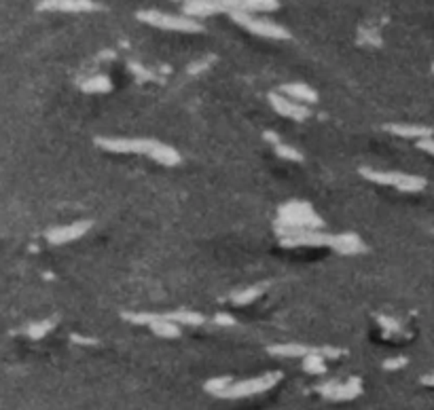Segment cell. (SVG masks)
Returning <instances> with one entry per match:
<instances>
[{
    "label": "cell",
    "instance_id": "e0dca14e",
    "mask_svg": "<svg viewBox=\"0 0 434 410\" xmlns=\"http://www.w3.org/2000/svg\"><path fill=\"white\" fill-rule=\"evenodd\" d=\"M259 294H261V287H248V290H244V292L235 294V296H233V300H235L238 304H246V302L255 300Z\"/></svg>",
    "mask_w": 434,
    "mask_h": 410
},
{
    "label": "cell",
    "instance_id": "7a4b0ae2",
    "mask_svg": "<svg viewBox=\"0 0 434 410\" xmlns=\"http://www.w3.org/2000/svg\"><path fill=\"white\" fill-rule=\"evenodd\" d=\"M280 381V375L278 372H272V375H263V377H257V379H248V381H238V383H229V387L218 396V398H248V396H257V394H263L267 389H272L276 383Z\"/></svg>",
    "mask_w": 434,
    "mask_h": 410
},
{
    "label": "cell",
    "instance_id": "ba28073f",
    "mask_svg": "<svg viewBox=\"0 0 434 410\" xmlns=\"http://www.w3.org/2000/svg\"><path fill=\"white\" fill-rule=\"evenodd\" d=\"M320 392L330 398V400H350L360 394V383L358 381H347V383H328L322 385Z\"/></svg>",
    "mask_w": 434,
    "mask_h": 410
},
{
    "label": "cell",
    "instance_id": "ac0fdd59",
    "mask_svg": "<svg viewBox=\"0 0 434 410\" xmlns=\"http://www.w3.org/2000/svg\"><path fill=\"white\" fill-rule=\"evenodd\" d=\"M420 148L422 150H426V152H430V154H434V139L430 137V139H422L420 142Z\"/></svg>",
    "mask_w": 434,
    "mask_h": 410
},
{
    "label": "cell",
    "instance_id": "5b68a950",
    "mask_svg": "<svg viewBox=\"0 0 434 410\" xmlns=\"http://www.w3.org/2000/svg\"><path fill=\"white\" fill-rule=\"evenodd\" d=\"M233 19L244 25L246 30L259 34V36H265V38H289V32L274 23V21H267V19H259V17H252L248 15L246 11H233Z\"/></svg>",
    "mask_w": 434,
    "mask_h": 410
},
{
    "label": "cell",
    "instance_id": "9c48e42d",
    "mask_svg": "<svg viewBox=\"0 0 434 410\" xmlns=\"http://www.w3.org/2000/svg\"><path fill=\"white\" fill-rule=\"evenodd\" d=\"M38 8L47 11H91L96 8V4L91 0H43L38 4Z\"/></svg>",
    "mask_w": 434,
    "mask_h": 410
},
{
    "label": "cell",
    "instance_id": "5bb4252c",
    "mask_svg": "<svg viewBox=\"0 0 434 410\" xmlns=\"http://www.w3.org/2000/svg\"><path fill=\"white\" fill-rule=\"evenodd\" d=\"M272 353L294 358V355H307L309 349H307V347H301V345H276V347H272Z\"/></svg>",
    "mask_w": 434,
    "mask_h": 410
},
{
    "label": "cell",
    "instance_id": "d6986e66",
    "mask_svg": "<svg viewBox=\"0 0 434 410\" xmlns=\"http://www.w3.org/2000/svg\"><path fill=\"white\" fill-rule=\"evenodd\" d=\"M401 366H405V360H403V358H401V360H390V362H386V368H388V370L401 368Z\"/></svg>",
    "mask_w": 434,
    "mask_h": 410
},
{
    "label": "cell",
    "instance_id": "8992f818",
    "mask_svg": "<svg viewBox=\"0 0 434 410\" xmlns=\"http://www.w3.org/2000/svg\"><path fill=\"white\" fill-rule=\"evenodd\" d=\"M282 222H286V227H290V231H301V229H316L320 224V218L301 203H292L284 210V218Z\"/></svg>",
    "mask_w": 434,
    "mask_h": 410
},
{
    "label": "cell",
    "instance_id": "52a82bcc",
    "mask_svg": "<svg viewBox=\"0 0 434 410\" xmlns=\"http://www.w3.org/2000/svg\"><path fill=\"white\" fill-rule=\"evenodd\" d=\"M91 227V222H77V224H70V227H60V229H53L47 233V239L49 244H66V241H72V239H79L87 229Z\"/></svg>",
    "mask_w": 434,
    "mask_h": 410
},
{
    "label": "cell",
    "instance_id": "2e32d148",
    "mask_svg": "<svg viewBox=\"0 0 434 410\" xmlns=\"http://www.w3.org/2000/svg\"><path fill=\"white\" fill-rule=\"evenodd\" d=\"M51 328H53V324H51L49 319L38 321V324H32V326L28 328V336H30V338H43Z\"/></svg>",
    "mask_w": 434,
    "mask_h": 410
},
{
    "label": "cell",
    "instance_id": "ffe728a7",
    "mask_svg": "<svg viewBox=\"0 0 434 410\" xmlns=\"http://www.w3.org/2000/svg\"><path fill=\"white\" fill-rule=\"evenodd\" d=\"M424 383H426V385H433V387H434V375H428V377H424Z\"/></svg>",
    "mask_w": 434,
    "mask_h": 410
},
{
    "label": "cell",
    "instance_id": "30bf717a",
    "mask_svg": "<svg viewBox=\"0 0 434 410\" xmlns=\"http://www.w3.org/2000/svg\"><path fill=\"white\" fill-rule=\"evenodd\" d=\"M272 104L276 106L278 113L286 115V117H292V119H305L309 113L303 104L294 102V100H286L282 96H272Z\"/></svg>",
    "mask_w": 434,
    "mask_h": 410
},
{
    "label": "cell",
    "instance_id": "9a60e30c",
    "mask_svg": "<svg viewBox=\"0 0 434 410\" xmlns=\"http://www.w3.org/2000/svg\"><path fill=\"white\" fill-rule=\"evenodd\" d=\"M83 89H85V91H108V89H111V83H108L106 76H96V79H91V81H85V83H83Z\"/></svg>",
    "mask_w": 434,
    "mask_h": 410
},
{
    "label": "cell",
    "instance_id": "8fae6325",
    "mask_svg": "<svg viewBox=\"0 0 434 410\" xmlns=\"http://www.w3.org/2000/svg\"><path fill=\"white\" fill-rule=\"evenodd\" d=\"M282 91L289 96L290 100H294V102H316V91L311 89V87H307V85H303V83H292V85H286V87H282Z\"/></svg>",
    "mask_w": 434,
    "mask_h": 410
},
{
    "label": "cell",
    "instance_id": "277c9868",
    "mask_svg": "<svg viewBox=\"0 0 434 410\" xmlns=\"http://www.w3.org/2000/svg\"><path fill=\"white\" fill-rule=\"evenodd\" d=\"M362 176H367L369 180H373V182H377V184L394 186V188L407 190V193L422 190L424 184H426L424 178L409 176V173H399V171H369V169H362Z\"/></svg>",
    "mask_w": 434,
    "mask_h": 410
},
{
    "label": "cell",
    "instance_id": "3957f363",
    "mask_svg": "<svg viewBox=\"0 0 434 410\" xmlns=\"http://www.w3.org/2000/svg\"><path fill=\"white\" fill-rule=\"evenodd\" d=\"M138 19L145 21V23H150V25L163 28V30H176V32H199L201 30V25L191 17L165 15V13H159V11H140Z\"/></svg>",
    "mask_w": 434,
    "mask_h": 410
},
{
    "label": "cell",
    "instance_id": "6da1fadb",
    "mask_svg": "<svg viewBox=\"0 0 434 410\" xmlns=\"http://www.w3.org/2000/svg\"><path fill=\"white\" fill-rule=\"evenodd\" d=\"M98 144L113 152H145L163 165H176L180 161V154L176 150L150 139H98Z\"/></svg>",
    "mask_w": 434,
    "mask_h": 410
},
{
    "label": "cell",
    "instance_id": "4fadbf2b",
    "mask_svg": "<svg viewBox=\"0 0 434 410\" xmlns=\"http://www.w3.org/2000/svg\"><path fill=\"white\" fill-rule=\"evenodd\" d=\"M333 248H337L339 252L350 254V252H360V250H362V244H360V239L354 237V235H339V237L333 239Z\"/></svg>",
    "mask_w": 434,
    "mask_h": 410
},
{
    "label": "cell",
    "instance_id": "7c38bea8",
    "mask_svg": "<svg viewBox=\"0 0 434 410\" xmlns=\"http://www.w3.org/2000/svg\"><path fill=\"white\" fill-rule=\"evenodd\" d=\"M392 134L403 137H422V139H430L434 136V130L430 127H420V125H390L388 127Z\"/></svg>",
    "mask_w": 434,
    "mask_h": 410
}]
</instances>
